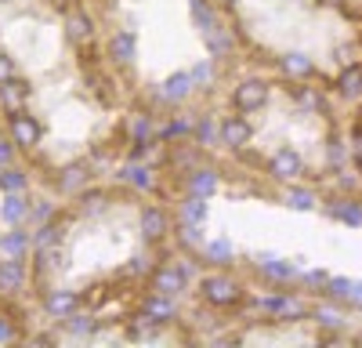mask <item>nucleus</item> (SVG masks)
Instances as JSON below:
<instances>
[{"instance_id":"obj_1","label":"nucleus","mask_w":362,"mask_h":348,"mask_svg":"<svg viewBox=\"0 0 362 348\" xmlns=\"http://www.w3.org/2000/svg\"><path fill=\"white\" fill-rule=\"evenodd\" d=\"M127 95L69 0H0V116L40 170H69L124 138Z\"/></svg>"},{"instance_id":"obj_2","label":"nucleus","mask_w":362,"mask_h":348,"mask_svg":"<svg viewBox=\"0 0 362 348\" xmlns=\"http://www.w3.org/2000/svg\"><path fill=\"white\" fill-rule=\"evenodd\" d=\"M163 232L134 189L98 185L40 228L29 290L51 315L109 319L131 312L163 265Z\"/></svg>"}]
</instances>
